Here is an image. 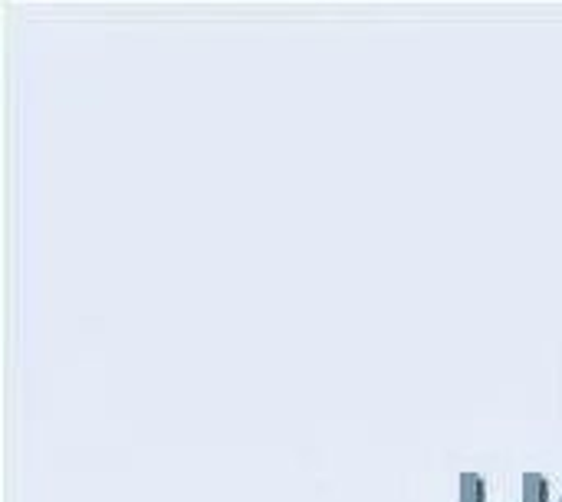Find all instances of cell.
<instances>
[{"mask_svg":"<svg viewBox=\"0 0 562 502\" xmlns=\"http://www.w3.org/2000/svg\"><path fill=\"white\" fill-rule=\"evenodd\" d=\"M524 502H550V480L540 470L524 474Z\"/></svg>","mask_w":562,"mask_h":502,"instance_id":"7a4b0ae2","label":"cell"},{"mask_svg":"<svg viewBox=\"0 0 562 502\" xmlns=\"http://www.w3.org/2000/svg\"><path fill=\"white\" fill-rule=\"evenodd\" d=\"M461 502H487V480L474 470L461 474Z\"/></svg>","mask_w":562,"mask_h":502,"instance_id":"6da1fadb","label":"cell"}]
</instances>
